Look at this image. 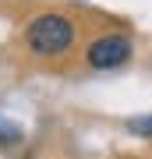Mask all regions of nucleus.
I'll return each instance as SVG.
<instances>
[{
	"mask_svg": "<svg viewBox=\"0 0 152 159\" xmlns=\"http://www.w3.org/2000/svg\"><path fill=\"white\" fill-rule=\"evenodd\" d=\"M25 46L32 53H39V57H60L74 46V25L57 11H43L28 21Z\"/></svg>",
	"mask_w": 152,
	"mask_h": 159,
	"instance_id": "f257e3e1",
	"label": "nucleus"
},
{
	"mask_svg": "<svg viewBox=\"0 0 152 159\" xmlns=\"http://www.w3.org/2000/svg\"><path fill=\"white\" fill-rule=\"evenodd\" d=\"M85 60H89L92 71H113V67H120V64L131 60V39H127V35H120V32L99 35V39L89 43Z\"/></svg>",
	"mask_w": 152,
	"mask_h": 159,
	"instance_id": "f03ea898",
	"label": "nucleus"
},
{
	"mask_svg": "<svg viewBox=\"0 0 152 159\" xmlns=\"http://www.w3.org/2000/svg\"><path fill=\"white\" fill-rule=\"evenodd\" d=\"M127 131H135V134H141V138H152V117H131Z\"/></svg>",
	"mask_w": 152,
	"mask_h": 159,
	"instance_id": "7ed1b4c3",
	"label": "nucleus"
}]
</instances>
